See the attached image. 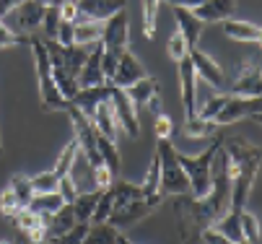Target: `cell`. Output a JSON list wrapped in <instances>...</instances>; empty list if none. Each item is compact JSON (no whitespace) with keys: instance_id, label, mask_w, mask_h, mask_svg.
Instances as JSON below:
<instances>
[{"instance_id":"obj_29","label":"cell","mask_w":262,"mask_h":244,"mask_svg":"<svg viewBox=\"0 0 262 244\" xmlns=\"http://www.w3.org/2000/svg\"><path fill=\"white\" fill-rule=\"evenodd\" d=\"M8 187L13 190V195L18 197V203H21L24 208H29V203H31V197H34L31 177H26V174H13L11 182H8Z\"/></svg>"},{"instance_id":"obj_42","label":"cell","mask_w":262,"mask_h":244,"mask_svg":"<svg viewBox=\"0 0 262 244\" xmlns=\"http://www.w3.org/2000/svg\"><path fill=\"white\" fill-rule=\"evenodd\" d=\"M16 221V226L21 229V234H29L31 229H36L39 224H45V218L39 216V213H34V211H29V208H24V211L13 218Z\"/></svg>"},{"instance_id":"obj_16","label":"cell","mask_w":262,"mask_h":244,"mask_svg":"<svg viewBox=\"0 0 262 244\" xmlns=\"http://www.w3.org/2000/svg\"><path fill=\"white\" fill-rule=\"evenodd\" d=\"M174 18H177V31L184 37L187 47L195 50L200 42V34H203V21L190 8H174Z\"/></svg>"},{"instance_id":"obj_7","label":"cell","mask_w":262,"mask_h":244,"mask_svg":"<svg viewBox=\"0 0 262 244\" xmlns=\"http://www.w3.org/2000/svg\"><path fill=\"white\" fill-rule=\"evenodd\" d=\"M109 104H112V112H115V120H117V127H122L130 138H138L140 135V122H138V109L133 107V101L127 99V94L122 88H115L112 86V94H109Z\"/></svg>"},{"instance_id":"obj_53","label":"cell","mask_w":262,"mask_h":244,"mask_svg":"<svg viewBox=\"0 0 262 244\" xmlns=\"http://www.w3.org/2000/svg\"><path fill=\"white\" fill-rule=\"evenodd\" d=\"M36 3H39V6H45V8H47V6H52V0H36Z\"/></svg>"},{"instance_id":"obj_21","label":"cell","mask_w":262,"mask_h":244,"mask_svg":"<svg viewBox=\"0 0 262 244\" xmlns=\"http://www.w3.org/2000/svg\"><path fill=\"white\" fill-rule=\"evenodd\" d=\"M45 224H47V239L65 234L73 224H78V221H76V213H73V203H65L57 213L47 216V218H45Z\"/></svg>"},{"instance_id":"obj_37","label":"cell","mask_w":262,"mask_h":244,"mask_svg":"<svg viewBox=\"0 0 262 244\" xmlns=\"http://www.w3.org/2000/svg\"><path fill=\"white\" fill-rule=\"evenodd\" d=\"M239 221H242V236H244V241H249V244H259V221H257V216L242 211Z\"/></svg>"},{"instance_id":"obj_19","label":"cell","mask_w":262,"mask_h":244,"mask_svg":"<svg viewBox=\"0 0 262 244\" xmlns=\"http://www.w3.org/2000/svg\"><path fill=\"white\" fill-rule=\"evenodd\" d=\"M159 81L154 78V76H145V78H140L138 83H133L130 88H125V94H127V99L133 101V107L138 109V107H143V104H148L151 101V96H156L159 94Z\"/></svg>"},{"instance_id":"obj_52","label":"cell","mask_w":262,"mask_h":244,"mask_svg":"<svg viewBox=\"0 0 262 244\" xmlns=\"http://www.w3.org/2000/svg\"><path fill=\"white\" fill-rule=\"evenodd\" d=\"M60 3H76V0H52V6H60Z\"/></svg>"},{"instance_id":"obj_5","label":"cell","mask_w":262,"mask_h":244,"mask_svg":"<svg viewBox=\"0 0 262 244\" xmlns=\"http://www.w3.org/2000/svg\"><path fill=\"white\" fill-rule=\"evenodd\" d=\"M130 45V37H127V13L120 11L112 18L104 21V31H101V50L104 55H112V57H120Z\"/></svg>"},{"instance_id":"obj_31","label":"cell","mask_w":262,"mask_h":244,"mask_svg":"<svg viewBox=\"0 0 262 244\" xmlns=\"http://www.w3.org/2000/svg\"><path fill=\"white\" fill-rule=\"evenodd\" d=\"M159 182H161V169H159V153L154 151V159H151V166L145 171V180H143V195L145 197H154L159 195Z\"/></svg>"},{"instance_id":"obj_22","label":"cell","mask_w":262,"mask_h":244,"mask_svg":"<svg viewBox=\"0 0 262 244\" xmlns=\"http://www.w3.org/2000/svg\"><path fill=\"white\" fill-rule=\"evenodd\" d=\"M91 122H94V127H96L99 135L109 138V141H115V138H117V120H115V112H112V104L109 101L99 104L94 117H91Z\"/></svg>"},{"instance_id":"obj_9","label":"cell","mask_w":262,"mask_h":244,"mask_svg":"<svg viewBox=\"0 0 262 244\" xmlns=\"http://www.w3.org/2000/svg\"><path fill=\"white\" fill-rule=\"evenodd\" d=\"M187 57H190V62H192V68H195V76H200L203 81H208L213 88H223L229 81H226V73H223V68L210 57V55H205L203 50H190L187 52Z\"/></svg>"},{"instance_id":"obj_48","label":"cell","mask_w":262,"mask_h":244,"mask_svg":"<svg viewBox=\"0 0 262 244\" xmlns=\"http://www.w3.org/2000/svg\"><path fill=\"white\" fill-rule=\"evenodd\" d=\"M57 42L60 45H73V24H68V21H60V29H57Z\"/></svg>"},{"instance_id":"obj_49","label":"cell","mask_w":262,"mask_h":244,"mask_svg":"<svg viewBox=\"0 0 262 244\" xmlns=\"http://www.w3.org/2000/svg\"><path fill=\"white\" fill-rule=\"evenodd\" d=\"M169 6H174V8H190V11H195L198 6H203L205 0H166Z\"/></svg>"},{"instance_id":"obj_45","label":"cell","mask_w":262,"mask_h":244,"mask_svg":"<svg viewBox=\"0 0 262 244\" xmlns=\"http://www.w3.org/2000/svg\"><path fill=\"white\" fill-rule=\"evenodd\" d=\"M112 171L106 169V166H96L94 169V185H96V190H106L109 185H112Z\"/></svg>"},{"instance_id":"obj_17","label":"cell","mask_w":262,"mask_h":244,"mask_svg":"<svg viewBox=\"0 0 262 244\" xmlns=\"http://www.w3.org/2000/svg\"><path fill=\"white\" fill-rule=\"evenodd\" d=\"M234 8H236V0H205V3L198 6L192 13H195L203 24H218V21L231 18Z\"/></svg>"},{"instance_id":"obj_44","label":"cell","mask_w":262,"mask_h":244,"mask_svg":"<svg viewBox=\"0 0 262 244\" xmlns=\"http://www.w3.org/2000/svg\"><path fill=\"white\" fill-rule=\"evenodd\" d=\"M171 130H174V125H171V120L166 117V112H161V115L154 117V135L159 138V141H169Z\"/></svg>"},{"instance_id":"obj_47","label":"cell","mask_w":262,"mask_h":244,"mask_svg":"<svg viewBox=\"0 0 262 244\" xmlns=\"http://www.w3.org/2000/svg\"><path fill=\"white\" fill-rule=\"evenodd\" d=\"M57 8H60V18H62V21L76 24V18H78V8H76V3H60Z\"/></svg>"},{"instance_id":"obj_33","label":"cell","mask_w":262,"mask_h":244,"mask_svg":"<svg viewBox=\"0 0 262 244\" xmlns=\"http://www.w3.org/2000/svg\"><path fill=\"white\" fill-rule=\"evenodd\" d=\"M86 231H89V224H73L65 234L47 239V244H81L83 236H86Z\"/></svg>"},{"instance_id":"obj_50","label":"cell","mask_w":262,"mask_h":244,"mask_svg":"<svg viewBox=\"0 0 262 244\" xmlns=\"http://www.w3.org/2000/svg\"><path fill=\"white\" fill-rule=\"evenodd\" d=\"M24 0H0V18H6L11 11H16Z\"/></svg>"},{"instance_id":"obj_27","label":"cell","mask_w":262,"mask_h":244,"mask_svg":"<svg viewBox=\"0 0 262 244\" xmlns=\"http://www.w3.org/2000/svg\"><path fill=\"white\" fill-rule=\"evenodd\" d=\"M106 190H109L112 200H115V208H120V205H125V203H130V200L145 197L140 185H130V182H122V180H120V182H112Z\"/></svg>"},{"instance_id":"obj_38","label":"cell","mask_w":262,"mask_h":244,"mask_svg":"<svg viewBox=\"0 0 262 244\" xmlns=\"http://www.w3.org/2000/svg\"><path fill=\"white\" fill-rule=\"evenodd\" d=\"M18 45H29V39L24 37V34L13 31L3 18H0V50L3 47H18Z\"/></svg>"},{"instance_id":"obj_30","label":"cell","mask_w":262,"mask_h":244,"mask_svg":"<svg viewBox=\"0 0 262 244\" xmlns=\"http://www.w3.org/2000/svg\"><path fill=\"white\" fill-rule=\"evenodd\" d=\"M81 153V148H78V143H76V138L60 151V156H57V161H55V166H52V171L57 174V177H65V174L70 171V166H73V161H76V156Z\"/></svg>"},{"instance_id":"obj_35","label":"cell","mask_w":262,"mask_h":244,"mask_svg":"<svg viewBox=\"0 0 262 244\" xmlns=\"http://www.w3.org/2000/svg\"><path fill=\"white\" fill-rule=\"evenodd\" d=\"M21 211H24V205L18 203V197L13 195V190L6 187L3 192H0V213H3L6 218H16Z\"/></svg>"},{"instance_id":"obj_54","label":"cell","mask_w":262,"mask_h":244,"mask_svg":"<svg viewBox=\"0 0 262 244\" xmlns=\"http://www.w3.org/2000/svg\"><path fill=\"white\" fill-rule=\"evenodd\" d=\"M236 244H249V241H244V239H242V241H236Z\"/></svg>"},{"instance_id":"obj_57","label":"cell","mask_w":262,"mask_h":244,"mask_svg":"<svg viewBox=\"0 0 262 244\" xmlns=\"http://www.w3.org/2000/svg\"><path fill=\"white\" fill-rule=\"evenodd\" d=\"M45 244H47V241H45Z\"/></svg>"},{"instance_id":"obj_26","label":"cell","mask_w":262,"mask_h":244,"mask_svg":"<svg viewBox=\"0 0 262 244\" xmlns=\"http://www.w3.org/2000/svg\"><path fill=\"white\" fill-rule=\"evenodd\" d=\"M117 239H120V231L104 221V224H89V231L81 244H117Z\"/></svg>"},{"instance_id":"obj_41","label":"cell","mask_w":262,"mask_h":244,"mask_svg":"<svg viewBox=\"0 0 262 244\" xmlns=\"http://www.w3.org/2000/svg\"><path fill=\"white\" fill-rule=\"evenodd\" d=\"M226 96L229 94H215V96H210L205 104H203V109L198 112V117H203V120H215V115L221 112V107H223V104H226Z\"/></svg>"},{"instance_id":"obj_24","label":"cell","mask_w":262,"mask_h":244,"mask_svg":"<svg viewBox=\"0 0 262 244\" xmlns=\"http://www.w3.org/2000/svg\"><path fill=\"white\" fill-rule=\"evenodd\" d=\"M101 197V190H89V192H78L76 200H73V213H76L78 224H91L94 216V208Z\"/></svg>"},{"instance_id":"obj_34","label":"cell","mask_w":262,"mask_h":244,"mask_svg":"<svg viewBox=\"0 0 262 244\" xmlns=\"http://www.w3.org/2000/svg\"><path fill=\"white\" fill-rule=\"evenodd\" d=\"M156 13H159V0H143V34L148 39L156 34Z\"/></svg>"},{"instance_id":"obj_13","label":"cell","mask_w":262,"mask_h":244,"mask_svg":"<svg viewBox=\"0 0 262 244\" xmlns=\"http://www.w3.org/2000/svg\"><path fill=\"white\" fill-rule=\"evenodd\" d=\"M101 52H104V50H101V42L91 45V52H89V57H86L83 68L78 71V76H76V81H78V86H81V88L106 83L104 71H101Z\"/></svg>"},{"instance_id":"obj_36","label":"cell","mask_w":262,"mask_h":244,"mask_svg":"<svg viewBox=\"0 0 262 244\" xmlns=\"http://www.w3.org/2000/svg\"><path fill=\"white\" fill-rule=\"evenodd\" d=\"M60 8L57 6H47L45 8V18H42V29H45V39H57V29H60Z\"/></svg>"},{"instance_id":"obj_23","label":"cell","mask_w":262,"mask_h":244,"mask_svg":"<svg viewBox=\"0 0 262 244\" xmlns=\"http://www.w3.org/2000/svg\"><path fill=\"white\" fill-rule=\"evenodd\" d=\"M101 31H104V21H78L73 24V45H96L101 42Z\"/></svg>"},{"instance_id":"obj_8","label":"cell","mask_w":262,"mask_h":244,"mask_svg":"<svg viewBox=\"0 0 262 244\" xmlns=\"http://www.w3.org/2000/svg\"><path fill=\"white\" fill-rule=\"evenodd\" d=\"M148 73H145V68H143V62L133 55V50H125L122 55H120V60H117V68H115V76H112V86L115 88H130L133 83H138L140 78H145Z\"/></svg>"},{"instance_id":"obj_11","label":"cell","mask_w":262,"mask_h":244,"mask_svg":"<svg viewBox=\"0 0 262 244\" xmlns=\"http://www.w3.org/2000/svg\"><path fill=\"white\" fill-rule=\"evenodd\" d=\"M109 94H112V83H101V86H89V88H78V94L70 99V104L76 107L81 115H86L89 120L94 117L96 107L104 101H109Z\"/></svg>"},{"instance_id":"obj_3","label":"cell","mask_w":262,"mask_h":244,"mask_svg":"<svg viewBox=\"0 0 262 244\" xmlns=\"http://www.w3.org/2000/svg\"><path fill=\"white\" fill-rule=\"evenodd\" d=\"M159 169H161V182H159V195L169 197V195H190V180L179 164V153L174 151V146L169 141H159Z\"/></svg>"},{"instance_id":"obj_14","label":"cell","mask_w":262,"mask_h":244,"mask_svg":"<svg viewBox=\"0 0 262 244\" xmlns=\"http://www.w3.org/2000/svg\"><path fill=\"white\" fill-rule=\"evenodd\" d=\"M13 26L18 31H36L42 26V18H45V6H39L36 0H24V3L8 13Z\"/></svg>"},{"instance_id":"obj_28","label":"cell","mask_w":262,"mask_h":244,"mask_svg":"<svg viewBox=\"0 0 262 244\" xmlns=\"http://www.w3.org/2000/svg\"><path fill=\"white\" fill-rule=\"evenodd\" d=\"M96 148H99V153H101L104 166L112 171V177H117V174H120V153H117L115 141H109V138H104V135L96 132Z\"/></svg>"},{"instance_id":"obj_4","label":"cell","mask_w":262,"mask_h":244,"mask_svg":"<svg viewBox=\"0 0 262 244\" xmlns=\"http://www.w3.org/2000/svg\"><path fill=\"white\" fill-rule=\"evenodd\" d=\"M161 200H164L161 195L130 200V203H125V205L115 208V211H112V216L106 218V224H109V226H115L117 231L130 229V226H135V224H140L143 218L151 216V213L156 211V208H159V203H161Z\"/></svg>"},{"instance_id":"obj_40","label":"cell","mask_w":262,"mask_h":244,"mask_svg":"<svg viewBox=\"0 0 262 244\" xmlns=\"http://www.w3.org/2000/svg\"><path fill=\"white\" fill-rule=\"evenodd\" d=\"M57 182H60V177L50 169V171H42V174H36V177H31V187H34V192H52V190H57Z\"/></svg>"},{"instance_id":"obj_55","label":"cell","mask_w":262,"mask_h":244,"mask_svg":"<svg viewBox=\"0 0 262 244\" xmlns=\"http://www.w3.org/2000/svg\"><path fill=\"white\" fill-rule=\"evenodd\" d=\"M0 244H11V241H0Z\"/></svg>"},{"instance_id":"obj_51","label":"cell","mask_w":262,"mask_h":244,"mask_svg":"<svg viewBox=\"0 0 262 244\" xmlns=\"http://www.w3.org/2000/svg\"><path fill=\"white\" fill-rule=\"evenodd\" d=\"M117 244H133V241H130L127 236H122V234H120V239H117Z\"/></svg>"},{"instance_id":"obj_32","label":"cell","mask_w":262,"mask_h":244,"mask_svg":"<svg viewBox=\"0 0 262 244\" xmlns=\"http://www.w3.org/2000/svg\"><path fill=\"white\" fill-rule=\"evenodd\" d=\"M184 135L187 138H208V135H213L215 132V122H210V120H203V117H190V120H184Z\"/></svg>"},{"instance_id":"obj_46","label":"cell","mask_w":262,"mask_h":244,"mask_svg":"<svg viewBox=\"0 0 262 244\" xmlns=\"http://www.w3.org/2000/svg\"><path fill=\"white\" fill-rule=\"evenodd\" d=\"M200 241H203V244H231L226 236L218 234L213 226H208V229H203V231H200Z\"/></svg>"},{"instance_id":"obj_20","label":"cell","mask_w":262,"mask_h":244,"mask_svg":"<svg viewBox=\"0 0 262 244\" xmlns=\"http://www.w3.org/2000/svg\"><path fill=\"white\" fill-rule=\"evenodd\" d=\"M62 205H65V200L60 197L57 190H52V192H34V197L29 203V211H34V213H39L42 218H47V216L57 213Z\"/></svg>"},{"instance_id":"obj_6","label":"cell","mask_w":262,"mask_h":244,"mask_svg":"<svg viewBox=\"0 0 262 244\" xmlns=\"http://www.w3.org/2000/svg\"><path fill=\"white\" fill-rule=\"evenodd\" d=\"M259 96H234L229 94L226 96V104L221 107V112L215 115V125H231V122H239V120H247V117H259Z\"/></svg>"},{"instance_id":"obj_15","label":"cell","mask_w":262,"mask_h":244,"mask_svg":"<svg viewBox=\"0 0 262 244\" xmlns=\"http://www.w3.org/2000/svg\"><path fill=\"white\" fill-rule=\"evenodd\" d=\"M231 94H234V96H259V94H262L259 65H254V62L242 65L239 76L231 81Z\"/></svg>"},{"instance_id":"obj_39","label":"cell","mask_w":262,"mask_h":244,"mask_svg":"<svg viewBox=\"0 0 262 244\" xmlns=\"http://www.w3.org/2000/svg\"><path fill=\"white\" fill-rule=\"evenodd\" d=\"M187 52H190V47H187L184 37H182L179 31H174L171 37H169V42H166V55H169L174 62H179V60L187 57Z\"/></svg>"},{"instance_id":"obj_12","label":"cell","mask_w":262,"mask_h":244,"mask_svg":"<svg viewBox=\"0 0 262 244\" xmlns=\"http://www.w3.org/2000/svg\"><path fill=\"white\" fill-rule=\"evenodd\" d=\"M195 68L190 62V57L179 60V81H182V107H184V120H190L198 115L195 107V96H198V83H195Z\"/></svg>"},{"instance_id":"obj_56","label":"cell","mask_w":262,"mask_h":244,"mask_svg":"<svg viewBox=\"0 0 262 244\" xmlns=\"http://www.w3.org/2000/svg\"><path fill=\"white\" fill-rule=\"evenodd\" d=\"M0 151H3V146H0Z\"/></svg>"},{"instance_id":"obj_18","label":"cell","mask_w":262,"mask_h":244,"mask_svg":"<svg viewBox=\"0 0 262 244\" xmlns=\"http://www.w3.org/2000/svg\"><path fill=\"white\" fill-rule=\"evenodd\" d=\"M223 24V34L234 42H259L262 29L252 21H239V18H226Z\"/></svg>"},{"instance_id":"obj_2","label":"cell","mask_w":262,"mask_h":244,"mask_svg":"<svg viewBox=\"0 0 262 244\" xmlns=\"http://www.w3.org/2000/svg\"><path fill=\"white\" fill-rule=\"evenodd\" d=\"M221 141L223 138L210 141V146L203 153H198V156H182L179 153V164H182V169L187 174V180H190V197H195V200H200V197H205L210 192V185H213L210 169H213V159H215V153L221 148Z\"/></svg>"},{"instance_id":"obj_25","label":"cell","mask_w":262,"mask_h":244,"mask_svg":"<svg viewBox=\"0 0 262 244\" xmlns=\"http://www.w3.org/2000/svg\"><path fill=\"white\" fill-rule=\"evenodd\" d=\"M239 216L242 213H231V211H226L218 221H213L210 226L218 231V234H223L231 244H236V241H242L244 236H242V221H239Z\"/></svg>"},{"instance_id":"obj_10","label":"cell","mask_w":262,"mask_h":244,"mask_svg":"<svg viewBox=\"0 0 262 244\" xmlns=\"http://www.w3.org/2000/svg\"><path fill=\"white\" fill-rule=\"evenodd\" d=\"M78 18L83 21H106L127 8V0H76Z\"/></svg>"},{"instance_id":"obj_1","label":"cell","mask_w":262,"mask_h":244,"mask_svg":"<svg viewBox=\"0 0 262 244\" xmlns=\"http://www.w3.org/2000/svg\"><path fill=\"white\" fill-rule=\"evenodd\" d=\"M29 47L34 50V60H36V81H39V101L45 112H68V99H62V94L55 86L52 78V65L45 50L42 39H31L29 37Z\"/></svg>"},{"instance_id":"obj_43","label":"cell","mask_w":262,"mask_h":244,"mask_svg":"<svg viewBox=\"0 0 262 244\" xmlns=\"http://www.w3.org/2000/svg\"><path fill=\"white\" fill-rule=\"evenodd\" d=\"M57 192H60V197H62L65 203H73V200H76V195H78V185H76V180H73L70 174L60 177V182H57Z\"/></svg>"}]
</instances>
